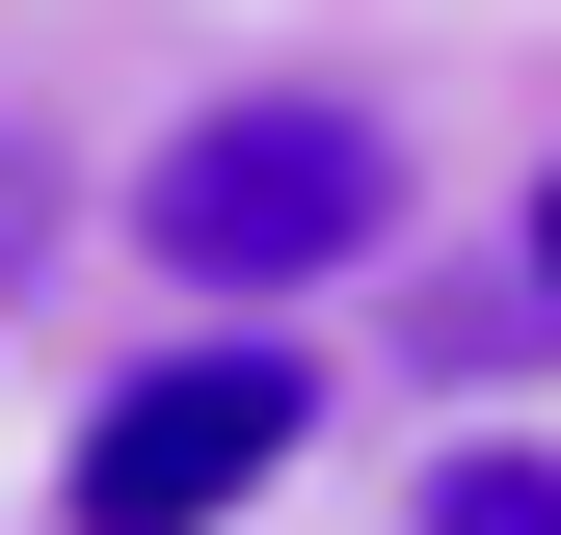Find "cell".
Wrapping results in <instances>:
<instances>
[{
  "instance_id": "6da1fadb",
  "label": "cell",
  "mask_w": 561,
  "mask_h": 535,
  "mask_svg": "<svg viewBox=\"0 0 561 535\" xmlns=\"http://www.w3.org/2000/svg\"><path fill=\"white\" fill-rule=\"evenodd\" d=\"M375 241H401V134L321 107V81H241V107H187L134 161V268H187V321H267V295H321Z\"/></svg>"
},
{
  "instance_id": "7a4b0ae2",
  "label": "cell",
  "mask_w": 561,
  "mask_h": 535,
  "mask_svg": "<svg viewBox=\"0 0 561 535\" xmlns=\"http://www.w3.org/2000/svg\"><path fill=\"white\" fill-rule=\"evenodd\" d=\"M295 455H321L295 321H187L161 375H107V401H81V455H54V535H241Z\"/></svg>"
},
{
  "instance_id": "3957f363",
  "label": "cell",
  "mask_w": 561,
  "mask_h": 535,
  "mask_svg": "<svg viewBox=\"0 0 561 535\" xmlns=\"http://www.w3.org/2000/svg\"><path fill=\"white\" fill-rule=\"evenodd\" d=\"M401 535H561V429H481V455H428V509Z\"/></svg>"
},
{
  "instance_id": "277c9868",
  "label": "cell",
  "mask_w": 561,
  "mask_h": 535,
  "mask_svg": "<svg viewBox=\"0 0 561 535\" xmlns=\"http://www.w3.org/2000/svg\"><path fill=\"white\" fill-rule=\"evenodd\" d=\"M535 295H561V187H535Z\"/></svg>"
}]
</instances>
